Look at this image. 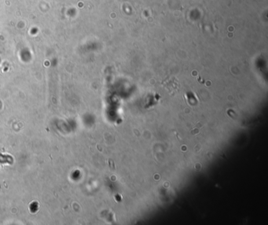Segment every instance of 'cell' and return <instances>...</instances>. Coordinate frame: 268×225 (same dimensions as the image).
<instances>
[{
  "instance_id": "6da1fadb",
  "label": "cell",
  "mask_w": 268,
  "mask_h": 225,
  "mask_svg": "<svg viewBox=\"0 0 268 225\" xmlns=\"http://www.w3.org/2000/svg\"><path fill=\"white\" fill-rule=\"evenodd\" d=\"M200 124H197V125L195 126L194 128H193V130L191 131V134L192 135H196V134H198L199 131H200Z\"/></svg>"
}]
</instances>
